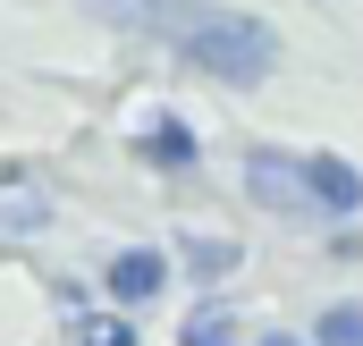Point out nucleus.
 Wrapping results in <instances>:
<instances>
[{"label":"nucleus","mask_w":363,"mask_h":346,"mask_svg":"<svg viewBox=\"0 0 363 346\" xmlns=\"http://www.w3.org/2000/svg\"><path fill=\"white\" fill-rule=\"evenodd\" d=\"M304 169H313V194H321V220H355V211H363V169H355V161L304 152Z\"/></svg>","instance_id":"6"},{"label":"nucleus","mask_w":363,"mask_h":346,"mask_svg":"<svg viewBox=\"0 0 363 346\" xmlns=\"http://www.w3.org/2000/svg\"><path fill=\"white\" fill-rule=\"evenodd\" d=\"M178 270L194 287H220V279L237 270V245H228V237H178Z\"/></svg>","instance_id":"8"},{"label":"nucleus","mask_w":363,"mask_h":346,"mask_svg":"<svg viewBox=\"0 0 363 346\" xmlns=\"http://www.w3.org/2000/svg\"><path fill=\"white\" fill-rule=\"evenodd\" d=\"M101 287H110V304H152V296L169 287V254H152V245H127V254L101 270Z\"/></svg>","instance_id":"5"},{"label":"nucleus","mask_w":363,"mask_h":346,"mask_svg":"<svg viewBox=\"0 0 363 346\" xmlns=\"http://www.w3.org/2000/svg\"><path fill=\"white\" fill-rule=\"evenodd\" d=\"M178 51L186 68H203L211 85H262L279 68V34L262 26V17H245V9H220V0H194L178 26Z\"/></svg>","instance_id":"1"},{"label":"nucleus","mask_w":363,"mask_h":346,"mask_svg":"<svg viewBox=\"0 0 363 346\" xmlns=\"http://www.w3.org/2000/svg\"><path fill=\"white\" fill-rule=\"evenodd\" d=\"M34 228H51V194H43V177L0 169V237H34Z\"/></svg>","instance_id":"7"},{"label":"nucleus","mask_w":363,"mask_h":346,"mask_svg":"<svg viewBox=\"0 0 363 346\" xmlns=\"http://www.w3.org/2000/svg\"><path fill=\"white\" fill-rule=\"evenodd\" d=\"M186 9H194V0H85V17L118 26V34H144V43H178Z\"/></svg>","instance_id":"3"},{"label":"nucleus","mask_w":363,"mask_h":346,"mask_svg":"<svg viewBox=\"0 0 363 346\" xmlns=\"http://www.w3.org/2000/svg\"><path fill=\"white\" fill-rule=\"evenodd\" d=\"M77 346H144V338H135L127 313H85V321H77Z\"/></svg>","instance_id":"10"},{"label":"nucleus","mask_w":363,"mask_h":346,"mask_svg":"<svg viewBox=\"0 0 363 346\" xmlns=\"http://www.w3.org/2000/svg\"><path fill=\"white\" fill-rule=\"evenodd\" d=\"M135 161H152V169H194V161H203V135H194V127H186V110H152V118H144V135H135Z\"/></svg>","instance_id":"4"},{"label":"nucleus","mask_w":363,"mask_h":346,"mask_svg":"<svg viewBox=\"0 0 363 346\" xmlns=\"http://www.w3.org/2000/svg\"><path fill=\"white\" fill-rule=\"evenodd\" d=\"M254 346H313V338H296V330H262Z\"/></svg>","instance_id":"12"},{"label":"nucleus","mask_w":363,"mask_h":346,"mask_svg":"<svg viewBox=\"0 0 363 346\" xmlns=\"http://www.w3.org/2000/svg\"><path fill=\"white\" fill-rule=\"evenodd\" d=\"M245 194L287 220V228H304V220H321V194H313V169H304V152H279V144H254L245 152Z\"/></svg>","instance_id":"2"},{"label":"nucleus","mask_w":363,"mask_h":346,"mask_svg":"<svg viewBox=\"0 0 363 346\" xmlns=\"http://www.w3.org/2000/svg\"><path fill=\"white\" fill-rule=\"evenodd\" d=\"M178 346H237V330H228L220 313H194V321L178 330Z\"/></svg>","instance_id":"11"},{"label":"nucleus","mask_w":363,"mask_h":346,"mask_svg":"<svg viewBox=\"0 0 363 346\" xmlns=\"http://www.w3.org/2000/svg\"><path fill=\"white\" fill-rule=\"evenodd\" d=\"M313 346H363V296H347V304H321V330H313Z\"/></svg>","instance_id":"9"}]
</instances>
